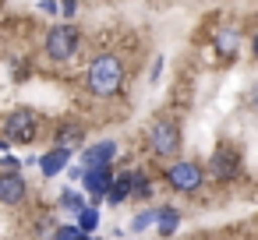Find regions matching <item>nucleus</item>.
Here are the masks:
<instances>
[{
	"label": "nucleus",
	"instance_id": "nucleus-1",
	"mask_svg": "<svg viewBox=\"0 0 258 240\" xmlns=\"http://www.w3.org/2000/svg\"><path fill=\"white\" fill-rule=\"evenodd\" d=\"M120 85H124V64L117 57L103 53L89 64V89L96 96H113V92H120Z\"/></svg>",
	"mask_w": 258,
	"mask_h": 240
},
{
	"label": "nucleus",
	"instance_id": "nucleus-2",
	"mask_svg": "<svg viewBox=\"0 0 258 240\" xmlns=\"http://www.w3.org/2000/svg\"><path fill=\"white\" fill-rule=\"evenodd\" d=\"M78 46H82V36L75 25H53L46 32V53L53 60H71L78 53Z\"/></svg>",
	"mask_w": 258,
	"mask_h": 240
},
{
	"label": "nucleus",
	"instance_id": "nucleus-3",
	"mask_svg": "<svg viewBox=\"0 0 258 240\" xmlns=\"http://www.w3.org/2000/svg\"><path fill=\"white\" fill-rule=\"evenodd\" d=\"M149 141H152V152H156V155L173 159V155H177V148H180V127H177L173 120H156V124H152Z\"/></svg>",
	"mask_w": 258,
	"mask_h": 240
},
{
	"label": "nucleus",
	"instance_id": "nucleus-4",
	"mask_svg": "<svg viewBox=\"0 0 258 240\" xmlns=\"http://www.w3.org/2000/svg\"><path fill=\"white\" fill-rule=\"evenodd\" d=\"M166 180H170V187H173V191H184V194H191V191H198V187H202L205 173H202V166H198V163H191V159H180V163H173V166L166 170Z\"/></svg>",
	"mask_w": 258,
	"mask_h": 240
},
{
	"label": "nucleus",
	"instance_id": "nucleus-5",
	"mask_svg": "<svg viewBox=\"0 0 258 240\" xmlns=\"http://www.w3.org/2000/svg\"><path fill=\"white\" fill-rule=\"evenodd\" d=\"M4 131H8V141H18V145L32 141V138H36V113H32V110H15V113L8 117Z\"/></svg>",
	"mask_w": 258,
	"mask_h": 240
},
{
	"label": "nucleus",
	"instance_id": "nucleus-6",
	"mask_svg": "<svg viewBox=\"0 0 258 240\" xmlns=\"http://www.w3.org/2000/svg\"><path fill=\"white\" fill-rule=\"evenodd\" d=\"M25 198V180L18 170H4L0 173V201L4 205H18Z\"/></svg>",
	"mask_w": 258,
	"mask_h": 240
},
{
	"label": "nucleus",
	"instance_id": "nucleus-7",
	"mask_svg": "<svg viewBox=\"0 0 258 240\" xmlns=\"http://www.w3.org/2000/svg\"><path fill=\"white\" fill-rule=\"evenodd\" d=\"M237 170H240V159L233 148H219L212 155V177L216 180H230V177H237Z\"/></svg>",
	"mask_w": 258,
	"mask_h": 240
},
{
	"label": "nucleus",
	"instance_id": "nucleus-8",
	"mask_svg": "<svg viewBox=\"0 0 258 240\" xmlns=\"http://www.w3.org/2000/svg\"><path fill=\"white\" fill-rule=\"evenodd\" d=\"M113 155H117V145H113V141H99V145H89V148H85L82 163H85V170H92V166H110Z\"/></svg>",
	"mask_w": 258,
	"mask_h": 240
},
{
	"label": "nucleus",
	"instance_id": "nucleus-9",
	"mask_svg": "<svg viewBox=\"0 0 258 240\" xmlns=\"http://www.w3.org/2000/svg\"><path fill=\"white\" fill-rule=\"evenodd\" d=\"M68 159H71V148H50L43 159H39V170H43V177H57L64 166H68Z\"/></svg>",
	"mask_w": 258,
	"mask_h": 240
},
{
	"label": "nucleus",
	"instance_id": "nucleus-10",
	"mask_svg": "<svg viewBox=\"0 0 258 240\" xmlns=\"http://www.w3.org/2000/svg\"><path fill=\"white\" fill-rule=\"evenodd\" d=\"M110 166H92V170H85V191H92V194H106V187H110Z\"/></svg>",
	"mask_w": 258,
	"mask_h": 240
},
{
	"label": "nucleus",
	"instance_id": "nucleus-11",
	"mask_svg": "<svg viewBox=\"0 0 258 240\" xmlns=\"http://www.w3.org/2000/svg\"><path fill=\"white\" fill-rule=\"evenodd\" d=\"M127 198H131V173L110 180V187H106V201H110V205H120V201H127Z\"/></svg>",
	"mask_w": 258,
	"mask_h": 240
},
{
	"label": "nucleus",
	"instance_id": "nucleus-12",
	"mask_svg": "<svg viewBox=\"0 0 258 240\" xmlns=\"http://www.w3.org/2000/svg\"><path fill=\"white\" fill-rule=\"evenodd\" d=\"M156 226H159V236H173V229L180 226V212L177 208H159L156 212Z\"/></svg>",
	"mask_w": 258,
	"mask_h": 240
},
{
	"label": "nucleus",
	"instance_id": "nucleus-13",
	"mask_svg": "<svg viewBox=\"0 0 258 240\" xmlns=\"http://www.w3.org/2000/svg\"><path fill=\"white\" fill-rule=\"evenodd\" d=\"M96 226H99V212L89 208V205H82V208H78V229H82V233H92Z\"/></svg>",
	"mask_w": 258,
	"mask_h": 240
},
{
	"label": "nucleus",
	"instance_id": "nucleus-14",
	"mask_svg": "<svg viewBox=\"0 0 258 240\" xmlns=\"http://www.w3.org/2000/svg\"><path fill=\"white\" fill-rule=\"evenodd\" d=\"M152 194V184L145 173H131V198H149Z\"/></svg>",
	"mask_w": 258,
	"mask_h": 240
},
{
	"label": "nucleus",
	"instance_id": "nucleus-15",
	"mask_svg": "<svg viewBox=\"0 0 258 240\" xmlns=\"http://www.w3.org/2000/svg\"><path fill=\"white\" fill-rule=\"evenodd\" d=\"M78 141H82V127H75V124H68L64 134H57V145H60V148H71V145H78Z\"/></svg>",
	"mask_w": 258,
	"mask_h": 240
},
{
	"label": "nucleus",
	"instance_id": "nucleus-16",
	"mask_svg": "<svg viewBox=\"0 0 258 240\" xmlns=\"http://www.w3.org/2000/svg\"><path fill=\"white\" fill-rule=\"evenodd\" d=\"M237 43H240V36H237V32H223V36L216 39L219 53H233V50H237Z\"/></svg>",
	"mask_w": 258,
	"mask_h": 240
},
{
	"label": "nucleus",
	"instance_id": "nucleus-17",
	"mask_svg": "<svg viewBox=\"0 0 258 240\" xmlns=\"http://www.w3.org/2000/svg\"><path fill=\"white\" fill-rule=\"evenodd\" d=\"M57 240H78L82 236V229L78 226H57V233H53Z\"/></svg>",
	"mask_w": 258,
	"mask_h": 240
},
{
	"label": "nucleus",
	"instance_id": "nucleus-18",
	"mask_svg": "<svg viewBox=\"0 0 258 240\" xmlns=\"http://www.w3.org/2000/svg\"><path fill=\"white\" fill-rule=\"evenodd\" d=\"M60 205H64V208H71V212H78V208H82V198H78V194H64V198H60Z\"/></svg>",
	"mask_w": 258,
	"mask_h": 240
},
{
	"label": "nucleus",
	"instance_id": "nucleus-19",
	"mask_svg": "<svg viewBox=\"0 0 258 240\" xmlns=\"http://www.w3.org/2000/svg\"><path fill=\"white\" fill-rule=\"evenodd\" d=\"M156 222V212H142L138 219H135V229H145V226H152Z\"/></svg>",
	"mask_w": 258,
	"mask_h": 240
},
{
	"label": "nucleus",
	"instance_id": "nucleus-20",
	"mask_svg": "<svg viewBox=\"0 0 258 240\" xmlns=\"http://www.w3.org/2000/svg\"><path fill=\"white\" fill-rule=\"evenodd\" d=\"M0 166H4V170H18V159H15V155H4V159H0Z\"/></svg>",
	"mask_w": 258,
	"mask_h": 240
},
{
	"label": "nucleus",
	"instance_id": "nucleus-21",
	"mask_svg": "<svg viewBox=\"0 0 258 240\" xmlns=\"http://www.w3.org/2000/svg\"><path fill=\"white\" fill-rule=\"evenodd\" d=\"M75 11V0H64V15H71Z\"/></svg>",
	"mask_w": 258,
	"mask_h": 240
}]
</instances>
